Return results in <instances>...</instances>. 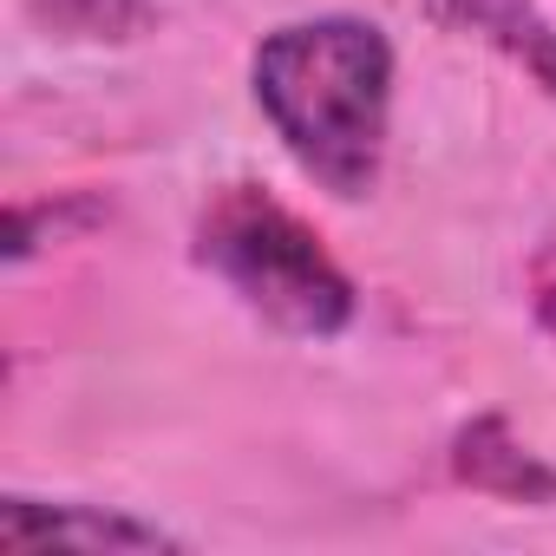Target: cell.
I'll list each match as a JSON object with an SVG mask.
<instances>
[{
	"label": "cell",
	"mask_w": 556,
	"mask_h": 556,
	"mask_svg": "<svg viewBox=\"0 0 556 556\" xmlns=\"http://www.w3.org/2000/svg\"><path fill=\"white\" fill-rule=\"evenodd\" d=\"M255 105L282 151L334 197H367L387 164L393 47L380 27L328 14L275 27L255 47Z\"/></svg>",
	"instance_id": "6da1fadb"
},
{
	"label": "cell",
	"mask_w": 556,
	"mask_h": 556,
	"mask_svg": "<svg viewBox=\"0 0 556 556\" xmlns=\"http://www.w3.org/2000/svg\"><path fill=\"white\" fill-rule=\"evenodd\" d=\"M197 262L223 275L282 334L328 341L354 321V282L341 275V262L268 190H249V184L216 190L197 216Z\"/></svg>",
	"instance_id": "7a4b0ae2"
},
{
	"label": "cell",
	"mask_w": 556,
	"mask_h": 556,
	"mask_svg": "<svg viewBox=\"0 0 556 556\" xmlns=\"http://www.w3.org/2000/svg\"><path fill=\"white\" fill-rule=\"evenodd\" d=\"M0 543H8V549H34V543H79V549H170L177 536L157 530V523H144V517H118V510L8 497V504H0Z\"/></svg>",
	"instance_id": "3957f363"
},
{
	"label": "cell",
	"mask_w": 556,
	"mask_h": 556,
	"mask_svg": "<svg viewBox=\"0 0 556 556\" xmlns=\"http://www.w3.org/2000/svg\"><path fill=\"white\" fill-rule=\"evenodd\" d=\"M445 21H458L465 34L491 40L504 60H517L556 99V27L530 8V0H445Z\"/></svg>",
	"instance_id": "277c9868"
},
{
	"label": "cell",
	"mask_w": 556,
	"mask_h": 556,
	"mask_svg": "<svg viewBox=\"0 0 556 556\" xmlns=\"http://www.w3.org/2000/svg\"><path fill=\"white\" fill-rule=\"evenodd\" d=\"M458 478L465 484H478V491H497V497H517V504H543V497H556V471H543L510 432H504V419H478L465 439H458Z\"/></svg>",
	"instance_id": "5b68a950"
},
{
	"label": "cell",
	"mask_w": 556,
	"mask_h": 556,
	"mask_svg": "<svg viewBox=\"0 0 556 556\" xmlns=\"http://www.w3.org/2000/svg\"><path fill=\"white\" fill-rule=\"evenodd\" d=\"M40 14H53V27L79 40H131L151 21L144 0H40Z\"/></svg>",
	"instance_id": "8992f818"
}]
</instances>
